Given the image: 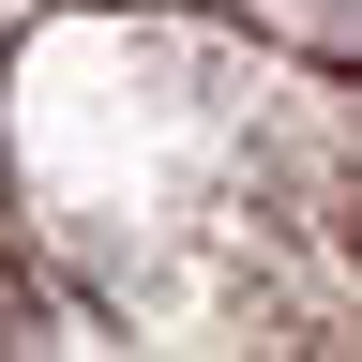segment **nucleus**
I'll return each instance as SVG.
<instances>
[]
</instances>
